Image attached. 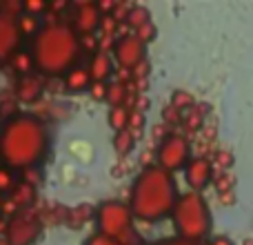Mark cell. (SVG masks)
I'll return each instance as SVG.
<instances>
[{
	"label": "cell",
	"mask_w": 253,
	"mask_h": 245,
	"mask_svg": "<svg viewBox=\"0 0 253 245\" xmlns=\"http://www.w3.org/2000/svg\"><path fill=\"white\" fill-rule=\"evenodd\" d=\"M44 7H47V4H44L42 0H29V2L22 4V9L27 11V16H34L36 11H44Z\"/></svg>",
	"instance_id": "cell-25"
},
{
	"label": "cell",
	"mask_w": 253,
	"mask_h": 245,
	"mask_svg": "<svg viewBox=\"0 0 253 245\" xmlns=\"http://www.w3.org/2000/svg\"><path fill=\"white\" fill-rule=\"evenodd\" d=\"M218 158H222V161H220V165H222V167H229V163H231V161H229L231 156H229L227 152H220V154H218Z\"/></svg>",
	"instance_id": "cell-30"
},
{
	"label": "cell",
	"mask_w": 253,
	"mask_h": 245,
	"mask_svg": "<svg viewBox=\"0 0 253 245\" xmlns=\"http://www.w3.org/2000/svg\"><path fill=\"white\" fill-rule=\"evenodd\" d=\"M49 134L34 114H16L0 127V161L7 170H29L44 158Z\"/></svg>",
	"instance_id": "cell-1"
},
{
	"label": "cell",
	"mask_w": 253,
	"mask_h": 245,
	"mask_svg": "<svg viewBox=\"0 0 253 245\" xmlns=\"http://www.w3.org/2000/svg\"><path fill=\"white\" fill-rule=\"evenodd\" d=\"M102 16H100V9L96 7V4H83V7L76 11V22L71 29L76 31V34H91V31L98 29V25H100Z\"/></svg>",
	"instance_id": "cell-11"
},
{
	"label": "cell",
	"mask_w": 253,
	"mask_h": 245,
	"mask_svg": "<svg viewBox=\"0 0 253 245\" xmlns=\"http://www.w3.org/2000/svg\"><path fill=\"white\" fill-rule=\"evenodd\" d=\"M114 58L123 69H135L144 61V43L135 38V34H125L116 40Z\"/></svg>",
	"instance_id": "cell-8"
},
{
	"label": "cell",
	"mask_w": 253,
	"mask_h": 245,
	"mask_svg": "<svg viewBox=\"0 0 253 245\" xmlns=\"http://www.w3.org/2000/svg\"><path fill=\"white\" fill-rule=\"evenodd\" d=\"M147 22H151V18H149V9L147 7H131L129 13H126V25L133 27V29H140L142 25H147Z\"/></svg>",
	"instance_id": "cell-16"
},
{
	"label": "cell",
	"mask_w": 253,
	"mask_h": 245,
	"mask_svg": "<svg viewBox=\"0 0 253 245\" xmlns=\"http://www.w3.org/2000/svg\"><path fill=\"white\" fill-rule=\"evenodd\" d=\"M13 185H16V181H13L11 170H7V167H0V194L13 189Z\"/></svg>",
	"instance_id": "cell-23"
},
{
	"label": "cell",
	"mask_w": 253,
	"mask_h": 245,
	"mask_svg": "<svg viewBox=\"0 0 253 245\" xmlns=\"http://www.w3.org/2000/svg\"><path fill=\"white\" fill-rule=\"evenodd\" d=\"M91 85V78H89L87 69H80V67H74L71 71L65 74V87L69 92H84Z\"/></svg>",
	"instance_id": "cell-14"
},
{
	"label": "cell",
	"mask_w": 253,
	"mask_h": 245,
	"mask_svg": "<svg viewBox=\"0 0 253 245\" xmlns=\"http://www.w3.org/2000/svg\"><path fill=\"white\" fill-rule=\"evenodd\" d=\"M209 245H233V243H231V239H227V237H213L209 241Z\"/></svg>",
	"instance_id": "cell-29"
},
{
	"label": "cell",
	"mask_w": 253,
	"mask_h": 245,
	"mask_svg": "<svg viewBox=\"0 0 253 245\" xmlns=\"http://www.w3.org/2000/svg\"><path fill=\"white\" fill-rule=\"evenodd\" d=\"M123 96H125V87L120 83L107 85L105 98H107V101H111V105H114V107H120V103H123Z\"/></svg>",
	"instance_id": "cell-20"
},
{
	"label": "cell",
	"mask_w": 253,
	"mask_h": 245,
	"mask_svg": "<svg viewBox=\"0 0 253 245\" xmlns=\"http://www.w3.org/2000/svg\"><path fill=\"white\" fill-rule=\"evenodd\" d=\"M114 147H116V152H118V154H129L131 149H133V134H131V131H126V129L116 131Z\"/></svg>",
	"instance_id": "cell-17"
},
{
	"label": "cell",
	"mask_w": 253,
	"mask_h": 245,
	"mask_svg": "<svg viewBox=\"0 0 253 245\" xmlns=\"http://www.w3.org/2000/svg\"><path fill=\"white\" fill-rule=\"evenodd\" d=\"M98 234L123 245L126 239L133 237V216L123 201H105L96 210Z\"/></svg>",
	"instance_id": "cell-5"
},
{
	"label": "cell",
	"mask_w": 253,
	"mask_h": 245,
	"mask_svg": "<svg viewBox=\"0 0 253 245\" xmlns=\"http://www.w3.org/2000/svg\"><path fill=\"white\" fill-rule=\"evenodd\" d=\"M126 121H129V110H125L123 105H120V107H111L109 122H111V127H114L116 131L126 129Z\"/></svg>",
	"instance_id": "cell-18"
},
{
	"label": "cell",
	"mask_w": 253,
	"mask_h": 245,
	"mask_svg": "<svg viewBox=\"0 0 253 245\" xmlns=\"http://www.w3.org/2000/svg\"><path fill=\"white\" fill-rule=\"evenodd\" d=\"M189 158H191V143H189L187 136L171 134L160 140V147H158V167H162L165 172L173 174L178 170H184Z\"/></svg>",
	"instance_id": "cell-6"
},
{
	"label": "cell",
	"mask_w": 253,
	"mask_h": 245,
	"mask_svg": "<svg viewBox=\"0 0 253 245\" xmlns=\"http://www.w3.org/2000/svg\"><path fill=\"white\" fill-rule=\"evenodd\" d=\"M178 196V183L173 174L158 165H149L135 176L126 207L133 219L156 223L171 214Z\"/></svg>",
	"instance_id": "cell-2"
},
{
	"label": "cell",
	"mask_w": 253,
	"mask_h": 245,
	"mask_svg": "<svg viewBox=\"0 0 253 245\" xmlns=\"http://www.w3.org/2000/svg\"><path fill=\"white\" fill-rule=\"evenodd\" d=\"M153 36H156V27H153L151 22H147V25H142L140 29H135V38H138L140 43H149V40H153Z\"/></svg>",
	"instance_id": "cell-24"
},
{
	"label": "cell",
	"mask_w": 253,
	"mask_h": 245,
	"mask_svg": "<svg viewBox=\"0 0 253 245\" xmlns=\"http://www.w3.org/2000/svg\"><path fill=\"white\" fill-rule=\"evenodd\" d=\"M89 89H91V96L96 98V101H102L107 94V85L105 83H91L89 85Z\"/></svg>",
	"instance_id": "cell-27"
},
{
	"label": "cell",
	"mask_w": 253,
	"mask_h": 245,
	"mask_svg": "<svg viewBox=\"0 0 253 245\" xmlns=\"http://www.w3.org/2000/svg\"><path fill=\"white\" fill-rule=\"evenodd\" d=\"M171 107H173V110H178V112L180 110H191V107H193V98L189 96V94H184V92H175Z\"/></svg>",
	"instance_id": "cell-22"
},
{
	"label": "cell",
	"mask_w": 253,
	"mask_h": 245,
	"mask_svg": "<svg viewBox=\"0 0 253 245\" xmlns=\"http://www.w3.org/2000/svg\"><path fill=\"white\" fill-rule=\"evenodd\" d=\"M11 61H13V65H16V69L22 71V76L29 74L31 67H34V65H31V56H29V54H20V52H18V54H13Z\"/></svg>",
	"instance_id": "cell-21"
},
{
	"label": "cell",
	"mask_w": 253,
	"mask_h": 245,
	"mask_svg": "<svg viewBox=\"0 0 253 245\" xmlns=\"http://www.w3.org/2000/svg\"><path fill=\"white\" fill-rule=\"evenodd\" d=\"M36 198V187L31 183H27V181H22V183L13 185V194H11V201L16 203V205H20L22 210H25L29 203H34Z\"/></svg>",
	"instance_id": "cell-15"
},
{
	"label": "cell",
	"mask_w": 253,
	"mask_h": 245,
	"mask_svg": "<svg viewBox=\"0 0 253 245\" xmlns=\"http://www.w3.org/2000/svg\"><path fill=\"white\" fill-rule=\"evenodd\" d=\"M16 22H18V29H20L22 36H34L36 31L40 29L36 16H20V18H16Z\"/></svg>",
	"instance_id": "cell-19"
},
{
	"label": "cell",
	"mask_w": 253,
	"mask_h": 245,
	"mask_svg": "<svg viewBox=\"0 0 253 245\" xmlns=\"http://www.w3.org/2000/svg\"><path fill=\"white\" fill-rule=\"evenodd\" d=\"M153 245H198V243H189V241H182V239L173 237V239H165V241H158Z\"/></svg>",
	"instance_id": "cell-28"
},
{
	"label": "cell",
	"mask_w": 253,
	"mask_h": 245,
	"mask_svg": "<svg viewBox=\"0 0 253 245\" xmlns=\"http://www.w3.org/2000/svg\"><path fill=\"white\" fill-rule=\"evenodd\" d=\"M16 18L0 13V62L13 58V54H18V47L22 43V34L18 29Z\"/></svg>",
	"instance_id": "cell-9"
},
{
	"label": "cell",
	"mask_w": 253,
	"mask_h": 245,
	"mask_svg": "<svg viewBox=\"0 0 253 245\" xmlns=\"http://www.w3.org/2000/svg\"><path fill=\"white\" fill-rule=\"evenodd\" d=\"M171 221H173L175 237L189 243H198L205 237H209L213 219H211V210L202 194L187 192L178 196L173 210H171Z\"/></svg>",
	"instance_id": "cell-4"
},
{
	"label": "cell",
	"mask_w": 253,
	"mask_h": 245,
	"mask_svg": "<svg viewBox=\"0 0 253 245\" xmlns=\"http://www.w3.org/2000/svg\"><path fill=\"white\" fill-rule=\"evenodd\" d=\"M84 245H118L116 241H111V239H107V237H102V234H91V237L84 241Z\"/></svg>",
	"instance_id": "cell-26"
},
{
	"label": "cell",
	"mask_w": 253,
	"mask_h": 245,
	"mask_svg": "<svg viewBox=\"0 0 253 245\" xmlns=\"http://www.w3.org/2000/svg\"><path fill=\"white\" fill-rule=\"evenodd\" d=\"M80 54V38L71 25L49 22L34 34L31 65L42 76H62L74 69Z\"/></svg>",
	"instance_id": "cell-3"
},
{
	"label": "cell",
	"mask_w": 253,
	"mask_h": 245,
	"mask_svg": "<svg viewBox=\"0 0 253 245\" xmlns=\"http://www.w3.org/2000/svg\"><path fill=\"white\" fill-rule=\"evenodd\" d=\"M0 210H2V194H0Z\"/></svg>",
	"instance_id": "cell-32"
},
{
	"label": "cell",
	"mask_w": 253,
	"mask_h": 245,
	"mask_svg": "<svg viewBox=\"0 0 253 245\" xmlns=\"http://www.w3.org/2000/svg\"><path fill=\"white\" fill-rule=\"evenodd\" d=\"M184 176H187L189 187L196 194H200L207 185L213 179V165L209 158L198 156V158H189V163L184 165Z\"/></svg>",
	"instance_id": "cell-10"
},
{
	"label": "cell",
	"mask_w": 253,
	"mask_h": 245,
	"mask_svg": "<svg viewBox=\"0 0 253 245\" xmlns=\"http://www.w3.org/2000/svg\"><path fill=\"white\" fill-rule=\"evenodd\" d=\"M4 241L9 245H31L40 237V219L29 210H20L9 219L4 230Z\"/></svg>",
	"instance_id": "cell-7"
},
{
	"label": "cell",
	"mask_w": 253,
	"mask_h": 245,
	"mask_svg": "<svg viewBox=\"0 0 253 245\" xmlns=\"http://www.w3.org/2000/svg\"><path fill=\"white\" fill-rule=\"evenodd\" d=\"M16 94L22 103H36L42 94V78L36 74H25L20 80H18Z\"/></svg>",
	"instance_id": "cell-13"
},
{
	"label": "cell",
	"mask_w": 253,
	"mask_h": 245,
	"mask_svg": "<svg viewBox=\"0 0 253 245\" xmlns=\"http://www.w3.org/2000/svg\"><path fill=\"white\" fill-rule=\"evenodd\" d=\"M114 71H116L114 61H111V56L107 52H96L91 56V61H89V69H87L91 83H105Z\"/></svg>",
	"instance_id": "cell-12"
},
{
	"label": "cell",
	"mask_w": 253,
	"mask_h": 245,
	"mask_svg": "<svg viewBox=\"0 0 253 245\" xmlns=\"http://www.w3.org/2000/svg\"><path fill=\"white\" fill-rule=\"evenodd\" d=\"M0 245H9L7 241H4V237H0Z\"/></svg>",
	"instance_id": "cell-31"
}]
</instances>
